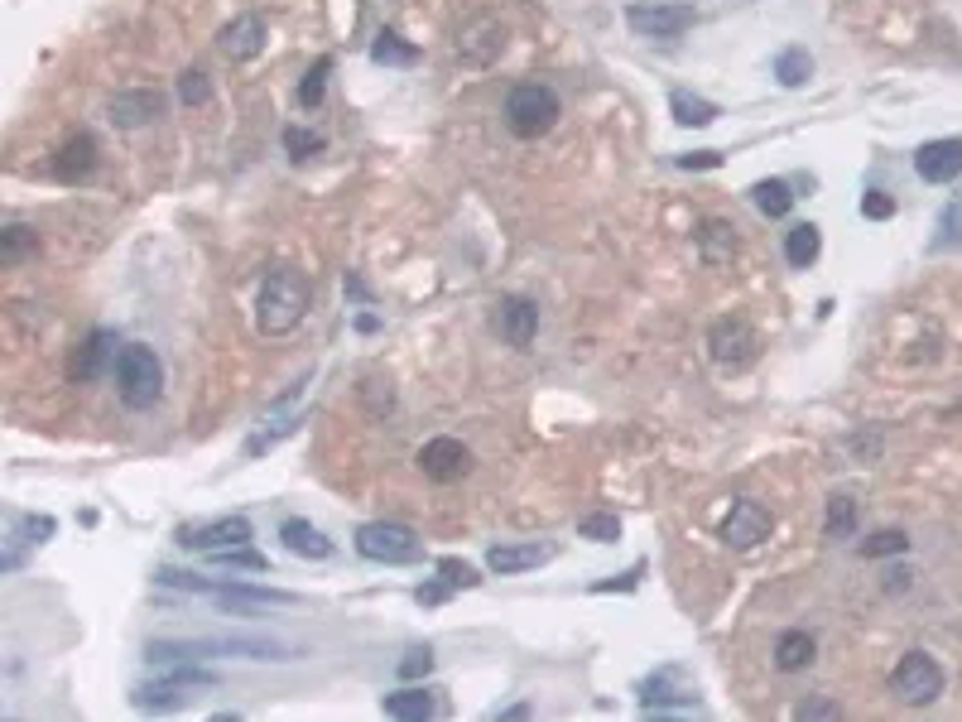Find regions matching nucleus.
Masks as SVG:
<instances>
[{
    "instance_id": "nucleus-1",
    "label": "nucleus",
    "mask_w": 962,
    "mask_h": 722,
    "mask_svg": "<svg viewBox=\"0 0 962 722\" xmlns=\"http://www.w3.org/2000/svg\"><path fill=\"white\" fill-rule=\"evenodd\" d=\"M294 660L299 645L280 641V635H208V641H150L144 660L150 664H173V660Z\"/></svg>"
},
{
    "instance_id": "nucleus-2",
    "label": "nucleus",
    "mask_w": 962,
    "mask_h": 722,
    "mask_svg": "<svg viewBox=\"0 0 962 722\" xmlns=\"http://www.w3.org/2000/svg\"><path fill=\"white\" fill-rule=\"evenodd\" d=\"M303 313H309V280L289 265L270 270L255 299V328L265 338H284V332H294L303 323Z\"/></svg>"
},
{
    "instance_id": "nucleus-3",
    "label": "nucleus",
    "mask_w": 962,
    "mask_h": 722,
    "mask_svg": "<svg viewBox=\"0 0 962 722\" xmlns=\"http://www.w3.org/2000/svg\"><path fill=\"white\" fill-rule=\"evenodd\" d=\"M154 583L164 588H183V592H202L217 606H231V612H265V606H294V592L280 588H251V583H212L202 573H179V569H159Z\"/></svg>"
},
{
    "instance_id": "nucleus-4",
    "label": "nucleus",
    "mask_w": 962,
    "mask_h": 722,
    "mask_svg": "<svg viewBox=\"0 0 962 722\" xmlns=\"http://www.w3.org/2000/svg\"><path fill=\"white\" fill-rule=\"evenodd\" d=\"M116 395H121L130 410H150L164 395V361L154 357V347L130 342L116 357Z\"/></svg>"
},
{
    "instance_id": "nucleus-5",
    "label": "nucleus",
    "mask_w": 962,
    "mask_h": 722,
    "mask_svg": "<svg viewBox=\"0 0 962 722\" xmlns=\"http://www.w3.org/2000/svg\"><path fill=\"white\" fill-rule=\"evenodd\" d=\"M505 126L515 130L520 140H539L559 126V97L549 92L544 82H520L510 87L505 97Z\"/></svg>"
},
{
    "instance_id": "nucleus-6",
    "label": "nucleus",
    "mask_w": 962,
    "mask_h": 722,
    "mask_svg": "<svg viewBox=\"0 0 962 722\" xmlns=\"http://www.w3.org/2000/svg\"><path fill=\"white\" fill-rule=\"evenodd\" d=\"M357 554L371 563H419L424 559V544L410 525H395V520H371V525L357 530Z\"/></svg>"
},
{
    "instance_id": "nucleus-7",
    "label": "nucleus",
    "mask_w": 962,
    "mask_h": 722,
    "mask_svg": "<svg viewBox=\"0 0 962 722\" xmlns=\"http://www.w3.org/2000/svg\"><path fill=\"white\" fill-rule=\"evenodd\" d=\"M891 689H895V699L910 703V708L934 703L939 693H943V670H939V660L929 655V650H905V655H900V664H895V674H891Z\"/></svg>"
},
{
    "instance_id": "nucleus-8",
    "label": "nucleus",
    "mask_w": 962,
    "mask_h": 722,
    "mask_svg": "<svg viewBox=\"0 0 962 722\" xmlns=\"http://www.w3.org/2000/svg\"><path fill=\"white\" fill-rule=\"evenodd\" d=\"M698 10L693 6H674V0H635L625 6V24L645 39H679L683 29H693Z\"/></svg>"
},
{
    "instance_id": "nucleus-9",
    "label": "nucleus",
    "mask_w": 962,
    "mask_h": 722,
    "mask_svg": "<svg viewBox=\"0 0 962 722\" xmlns=\"http://www.w3.org/2000/svg\"><path fill=\"white\" fill-rule=\"evenodd\" d=\"M755 332H751V323L746 318H718V323L708 328V352H712V361L718 367H726V371H741V367H751L755 361Z\"/></svg>"
},
{
    "instance_id": "nucleus-10",
    "label": "nucleus",
    "mask_w": 962,
    "mask_h": 722,
    "mask_svg": "<svg viewBox=\"0 0 962 722\" xmlns=\"http://www.w3.org/2000/svg\"><path fill=\"white\" fill-rule=\"evenodd\" d=\"M770 530H775V515H770L761 501H751V497L732 501V511H726V520L718 525L722 544H732V549H755L761 540H770Z\"/></svg>"
},
{
    "instance_id": "nucleus-11",
    "label": "nucleus",
    "mask_w": 962,
    "mask_h": 722,
    "mask_svg": "<svg viewBox=\"0 0 962 722\" xmlns=\"http://www.w3.org/2000/svg\"><path fill=\"white\" fill-rule=\"evenodd\" d=\"M179 544H183V549H202V554H217V549L251 544V520H245V515H222V520H208V525L179 530Z\"/></svg>"
},
{
    "instance_id": "nucleus-12",
    "label": "nucleus",
    "mask_w": 962,
    "mask_h": 722,
    "mask_svg": "<svg viewBox=\"0 0 962 722\" xmlns=\"http://www.w3.org/2000/svg\"><path fill=\"white\" fill-rule=\"evenodd\" d=\"M501 49H505V29H501V20L481 14V20L462 24V34H458V58H462V63L487 68V63H495V58H501Z\"/></svg>"
},
{
    "instance_id": "nucleus-13",
    "label": "nucleus",
    "mask_w": 962,
    "mask_h": 722,
    "mask_svg": "<svg viewBox=\"0 0 962 722\" xmlns=\"http://www.w3.org/2000/svg\"><path fill=\"white\" fill-rule=\"evenodd\" d=\"M419 468H424V477H433V482H458V477H468L472 453H468V443H458L443 433V439H429L419 448Z\"/></svg>"
},
{
    "instance_id": "nucleus-14",
    "label": "nucleus",
    "mask_w": 962,
    "mask_h": 722,
    "mask_svg": "<svg viewBox=\"0 0 962 722\" xmlns=\"http://www.w3.org/2000/svg\"><path fill=\"white\" fill-rule=\"evenodd\" d=\"M914 169H920L924 183H953L962 179V140H929L920 144V154H914Z\"/></svg>"
},
{
    "instance_id": "nucleus-15",
    "label": "nucleus",
    "mask_w": 962,
    "mask_h": 722,
    "mask_svg": "<svg viewBox=\"0 0 962 722\" xmlns=\"http://www.w3.org/2000/svg\"><path fill=\"white\" fill-rule=\"evenodd\" d=\"M217 49H222L231 63H251L265 49V20L260 14H237L222 34H217Z\"/></svg>"
},
{
    "instance_id": "nucleus-16",
    "label": "nucleus",
    "mask_w": 962,
    "mask_h": 722,
    "mask_svg": "<svg viewBox=\"0 0 962 722\" xmlns=\"http://www.w3.org/2000/svg\"><path fill=\"white\" fill-rule=\"evenodd\" d=\"M116 332H107V328H97L92 338H87L82 347H78V357H72V381H97L107 367H116Z\"/></svg>"
},
{
    "instance_id": "nucleus-17",
    "label": "nucleus",
    "mask_w": 962,
    "mask_h": 722,
    "mask_svg": "<svg viewBox=\"0 0 962 722\" xmlns=\"http://www.w3.org/2000/svg\"><path fill=\"white\" fill-rule=\"evenodd\" d=\"M495 328H501V338H505L510 347H530V342H534V332H539V309H534L530 299L510 294V299H501Z\"/></svg>"
},
{
    "instance_id": "nucleus-18",
    "label": "nucleus",
    "mask_w": 962,
    "mask_h": 722,
    "mask_svg": "<svg viewBox=\"0 0 962 722\" xmlns=\"http://www.w3.org/2000/svg\"><path fill=\"white\" fill-rule=\"evenodd\" d=\"M280 540H284L289 554H299V559H332V540L323 530H313L309 520H284Z\"/></svg>"
},
{
    "instance_id": "nucleus-19",
    "label": "nucleus",
    "mask_w": 962,
    "mask_h": 722,
    "mask_svg": "<svg viewBox=\"0 0 962 722\" xmlns=\"http://www.w3.org/2000/svg\"><path fill=\"white\" fill-rule=\"evenodd\" d=\"M553 554L549 544H495L487 554V569L491 573H524V569H539Z\"/></svg>"
},
{
    "instance_id": "nucleus-20",
    "label": "nucleus",
    "mask_w": 962,
    "mask_h": 722,
    "mask_svg": "<svg viewBox=\"0 0 962 722\" xmlns=\"http://www.w3.org/2000/svg\"><path fill=\"white\" fill-rule=\"evenodd\" d=\"M159 111H164V97H159V92H121V97H111V121L126 126V130L154 121Z\"/></svg>"
},
{
    "instance_id": "nucleus-21",
    "label": "nucleus",
    "mask_w": 962,
    "mask_h": 722,
    "mask_svg": "<svg viewBox=\"0 0 962 722\" xmlns=\"http://www.w3.org/2000/svg\"><path fill=\"white\" fill-rule=\"evenodd\" d=\"M381 708H385V718L424 722V718H433V693L419 689V684H404V689H395V693H385Z\"/></svg>"
},
{
    "instance_id": "nucleus-22",
    "label": "nucleus",
    "mask_w": 962,
    "mask_h": 722,
    "mask_svg": "<svg viewBox=\"0 0 962 722\" xmlns=\"http://www.w3.org/2000/svg\"><path fill=\"white\" fill-rule=\"evenodd\" d=\"M92 164H97V140L92 136H72L63 150H58V179L63 183H72V179H87L92 173Z\"/></svg>"
},
{
    "instance_id": "nucleus-23",
    "label": "nucleus",
    "mask_w": 962,
    "mask_h": 722,
    "mask_svg": "<svg viewBox=\"0 0 962 722\" xmlns=\"http://www.w3.org/2000/svg\"><path fill=\"white\" fill-rule=\"evenodd\" d=\"M698 251H703L708 265H722V260H732V251H736V227L722 222V217L703 222V231H698Z\"/></svg>"
},
{
    "instance_id": "nucleus-24",
    "label": "nucleus",
    "mask_w": 962,
    "mask_h": 722,
    "mask_svg": "<svg viewBox=\"0 0 962 722\" xmlns=\"http://www.w3.org/2000/svg\"><path fill=\"white\" fill-rule=\"evenodd\" d=\"M819 251H823V231L819 227L813 222L790 227V237H784V260H790L794 270H809L813 260H819Z\"/></svg>"
},
{
    "instance_id": "nucleus-25",
    "label": "nucleus",
    "mask_w": 962,
    "mask_h": 722,
    "mask_svg": "<svg viewBox=\"0 0 962 722\" xmlns=\"http://www.w3.org/2000/svg\"><path fill=\"white\" fill-rule=\"evenodd\" d=\"M813 650H819V645H813L809 631H784L780 641H775V664H780L784 674L809 670V664H813Z\"/></svg>"
},
{
    "instance_id": "nucleus-26",
    "label": "nucleus",
    "mask_w": 962,
    "mask_h": 722,
    "mask_svg": "<svg viewBox=\"0 0 962 722\" xmlns=\"http://www.w3.org/2000/svg\"><path fill=\"white\" fill-rule=\"evenodd\" d=\"M53 534V515H20L14 520V534H10V554H6V569H20V544H43Z\"/></svg>"
},
{
    "instance_id": "nucleus-27",
    "label": "nucleus",
    "mask_w": 962,
    "mask_h": 722,
    "mask_svg": "<svg viewBox=\"0 0 962 722\" xmlns=\"http://www.w3.org/2000/svg\"><path fill=\"white\" fill-rule=\"evenodd\" d=\"M669 111H674L679 126H712V121L722 116L718 107H712V101L693 97V92H669Z\"/></svg>"
},
{
    "instance_id": "nucleus-28",
    "label": "nucleus",
    "mask_w": 962,
    "mask_h": 722,
    "mask_svg": "<svg viewBox=\"0 0 962 722\" xmlns=\"http://www.w3.org/2000/svg\"><path fill=\"white\" fill-rule=\"evenodd\" d=\"M751 198H755V208H761L765 217H784L794 208V193H790V183L784 179H761L751 188Z\"/></svg>"
},
{
    "instance_id": "nucleus-29",
    "label": "nucleus",
    "mask_w": 962,
    "mask_h": 722,
    "mask_svg": "<svg viewBox=\"0 0 962 722\" xmlns=\"http://www.w3.org/2000/svg\"><path fill=\"white\" fill-rule=\"evenodd\" d=\"M775 78H780L784 87H804V82L813 78V58H809V49H784V53L775 58Z\"/></svg>"
},
{
    "instance_id": "nucleus-30",
    "label": "nucleus",
    "mask_w": 962,
    "mask_h": 722,
    "mask_svg": "<svg viewBox=\"0 0 962 722\" xmlns=\"http://www.w3.org/2000/svg\"><path fill=\"white\" fill-rule=\"evenodd\" d=\"M371 58H375V63H395V68H410L419 53H414L410 43H404V39L395 34V29H385V34H375V43H371Z\"/></svg>"
},
{
    "instance_id": "nucleus-31",
    "label": "nucleus",
    "mask_w": 962,
    "mask_h": 722,
    "mask_svg": "<svg viewBox=\"0 0 962 722\" xmlns=\"http://www.w3.org/2000/svg\"><path fill=\"white\" fill-rule=\"evenodd\" d=\"M852 530H856V501H852V497H833V501H828V525H823V534H828V540H848Z\"/></svg>"
},
{
    "instance_id": "nucleus-32",
    "label": "nucleus",
    "mask_w": 962,
    "mask_h": 722,
    "mask_svg": "<svg viewBox=\"0 0 962 722\" xmlns=\"http://www.w3.org/2000/svg\"><path fill=\"white\" fill-rule=\"evenodd\" d=\"M39 245V237L29 227H6L0 231V265H14V260H24L29 251Z\"/></svg>"
},
{
    "instance_id": "nucleus-33",
    "label": "nucleus",
    "mask_w": 962,
    "mask_h": 722,
    "mask_svg": "<svg viewBox=\"0 0 962 722\" xmlns=\"http://www.w3.org/2000/svg\"><path fill=\"white\" fill-rule=\"evenodd\" d=\"M578 534H582V540H592V544H617V540H621V520L607 515V511L582 515V520H578Z\"/></svg>"
},
{
    "instance_id": "nucleus-34",
    "label": "nucleus",
    "mask_w": 962,
    "mask_h": 722,
    "mask_svg": "<svg viewBox=\"0 0 962 722\" xmlns=\"http://www.w3.org/2000/svg\"><path fill=\"white\" fill-rule=\"evenodd\" d=\"M328 72H332V58H318V63L303 72V82H299V107H318L323 101V92H328Z\"/></svg>"
},
{
    "instance_id": "nucleus-35",
    "label": "nucleus",
    "mask_w": 962,
    "mask_h": 722,
    "mask_svg": "<svg viewBox=\"0 0 962 722\" xmlns=\"http://www.w3.org/2000/svg\"><path fill=\"white\" fill-rule=\"evenodd\" d=\"M217 563H222V569H241V573H265L270 563L255 554V549H245V544H237V549H217L212 554Z\"/></svg>"
},
{
    "instance_id": "nucleus-36",
    "label": "nucleus",
    "mask_w": 962,
    "mask_h": 722,
    "mask_svg": "<svg viewBox=\"0 0 962 722\" xmlns=\"http://www.w3.org/2000/svg\"><path fill=\"white\" fill-rule=\"evenodd\" d=\"M179 97H183V107H208V101H212V82H208V72L188 68L183 78H179Z\"/></svg>"
},
{
    "instance_id": "nucleus-37",
    "label": "nucleus",
    "mask_w": 962,
    "mask_h": 722,
    "mask_svg": "<svg viewBox=\"0 0 962 722\" xmlns=\"http://www.w3.org/2000/svg\"><path fill=\"white\" fill-rule=\"evenodd\" d=\"M905 549H910L905 530H881V534H871V540L862 544V554L866 559H881V554H905Z\"/></svg>"
},
{
    "instance_id": "nucleus-38",
    "label": "nucleus",
    "mask_w": 962,
    "mask_h": 722,
    "mask_svg": "<svg viewBox=\"0 0 962 722\" xmlns=\"http://www.w3.org/2000/svg\"><path fill=\"white\" fill-rule=\"evenodd\" d=\"M284 150L294 159H309V154L323 150V136H318V130H303V126H289L284 130Z\"/></svg>"
},
{
    "instance_id": "nucleus-39",
    "label": "nucleus",
    "mask_w": 962,
    "mask_h": 722,
    "mask_svg": "<svg viewBox=\"0 0 962 722\" xmlns=\"http://www.w3.org/2000/svg\"><path fill=\"white\" fill-rule=\"evenodd\" d=\"M439 573H443L448 588H477L481 583L477 569H472V563H462V559H439Z\"/></svg>"
},
{
    "instance_id": "nucleus-40",
    "label": "nucleus",
    "mask_w": 962,
    "mask_h": 722,
    "mask_svg": "<svg viewBox=\"0 0 962 722\" xmlns=\"http://www.w3.org/2000/svg\"><path fill=\"white\" fill-rule=\"evenodd\" d=\"M862 217H871V222H885V217H895V198L881 193V188H871V193L862 198Z\"/></svg>"
},
{
    "instance_id": "nucleus-41",
    "label": "nucleus",
    "mask_w": 962,
    "mask_h": 722,
    "mask_svg": "<svg viewBox=\"0 0 962 722\" xmlns=\"http://www.w3.org/2000/svg\"><path fill=\"white\" fill-rule=\"evenodd\" d=\"M429 670H433V650L429 645L424 650H410V655L400 660V679H410V684H414V679H424Z\"/></svg>"
},
{
    "instance_id": "nucleus-42",
    "label": "nucleus",
    "mask_w": 962,
    "mask_h": 722,
    "mask_svg": "<svg viewBox=\"0 0 962 722\" xmlns=\"http://www.w3.org/2000/svg\"><path fill=\"white\" fill-rule=\"evenodd\" d=\"M794 718H799V722H809V718H842V708L828 703V699H804V703L794 708Z\"/></svg>"
},
{
    "instance_id": "nucleus-43",
    "label": "nucleus",
    "mask_w": 962,
    "mask_h": 722,
    "mask_svg": "<svg viewBox=\"0 0 962 722\" xmlns=\"http://www.w3.org/2000/svg\"><path fill=\"white\" fill-rule=\"evenodd\" d=\"M679 164H683V169H718V164H722V154H718V150H703V154H683Z\"/></svg>"
},
{
    "instance_id": "nucleus-44",
    "label": "nucleus",
    "mask_w": 962,
    "mask_h": 722,
    "mask_svg": "<svg viewBox=\"0 0 962 722\" xmlns=\"http://www.w3.org/2000/svg\"><path fill=\"white\" fill-rule=\"evenodd\" d=\"M958 222H962V208H949V217H943V237H939V245H949V241H958L962 231H958Z\"/></svg>"
},
{
    "instance_id": "nucleus-45",
    "label": "nucleus",
    "mask_w": 962,
    "mask_h": 722,
    "mask_svg": "<svg viewBox=\"0 0 962 722\" xmlns=\"http://www.w3.org/2000/svg\"><path fill=\"white\" fill-rule=\"evenodd\" d=\"M414 598H419V602H429V606H433V602H443V598H448V583H429V588H419V592H414Z\"/></svg>"
}]
</instances>
